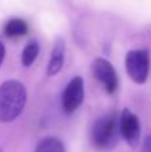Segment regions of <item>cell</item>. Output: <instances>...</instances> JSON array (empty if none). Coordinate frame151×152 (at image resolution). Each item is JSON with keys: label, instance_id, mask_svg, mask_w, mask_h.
I'll return each mask as SVG.
<instances>
[{"label": "cell", "instance_id": "obj_12", "mask_svg": "<svg viewBox=\"0 0 151 152\" xmlns=\"http://www.w3.org/2000/svg\"><path fill=\"white\" fill-rule=\"evenodd\" d=\"M4 58H5V47L1 42H0V67L3 66V61H4Z\"/></svg>", "mask_w": 151, "mask_h": 152}, {"label": "cell", "instance_id": "obj_7", "mask_svg": "<svg viewBox=\"0 0 151 152\" xmlns=\"http://www.w3.org/2000/svg\"><path fill=\"white\" fill-rule=\"evenodd\" d=\"M64 52H66V43L63 39H58L52 48V53H51V59L48 63L47 74L50 76L56 75L63 67L64 61Z\"/></svg>", "mask_w": 151, "mask_h": 152}, {"label": "cell", "instance_id": "obj_11", "mask_svg": "<svg viewBox=\"0 0 151 152\" xmlns=\"http://www.w3.org/2000/svg\"><path fill=\"white\" fill-rule=\"evenodd\" d=\"M142 152H151V136H147L142 145Z\"/></svg>", "mask_w": 151, "mask_h": 152}, {"label": "cell", "instance_id": "obj_4", "mask_svg": "<svg viewBox=\"0 0 151 152\" xmlns=\"http://www.w3.org/2000/svg\"><path fill=\"white\" fill-rule=\"evenodd\" d=\"M84 99V83L80 76L74 77L63 91L62 96V105L64 112L72 113L80 107Z\"/></svg>", "mask_w": 151, "mask_h": 152}, {"label": "cell", "instance_id": "obj_3", "mask_svg": "<svg viewBox=\"0 0 151 152\" xmlns=\"http://www.w3.org/2000/svg\"><path fill=\"white\" fill-rule=\"evenodd\" d=\"M150 58L146 50L130 51L126 55V71L133 81L143 84L149 76Z\"/></svg>", "mask_w": 151, "mask_h": 152}, {"label": "cell", "instance_id": "obj_8", "mask_svg": "<svg viewBox=\"0 0 151 152\" xmlns=\"http://www.w3.org/2000/svg\"><path fill=\"white\" fill-rule=\"evenodd\" d=\"M27 31H28V26L21 19H11L4 26V34L8 37L23 36L27 34Z\"/></svg>", "mask_w": 151, "mask_h": 152}, {"label": "cell", "instance_id": "obj_2", "mask_svg": "<svg viewBox=\"0 0 151 152\" xmlns=\"http://www.w3.org/2000/svg\"><path fill=\"white\" fill-rule=\"evenodd\" d=\"M119 121L115 115L102 116L99 120L95 121L92 128V143L98 150L107 151L112 148L117 143Z\"/></svg>", "mask_w": 151, "mask_h": 152}, {"label": "cell", "instance_id": "obj_9", "mask_svg": "<svg viewBox=\"0 0 151 152\" xmlns=\"http://www.w3.org/2000/svg\"><path fill=\"white\" fill-rule=\"evenodd\" d=\"M35 152H64V147L56 137H45L37 144Z\"/></svg>", "mask_w": 151, "mask_h": 152}, {"label": "cell", "instance_id": "obj_5", "mask_svg": "<svg viewBox=\"0 0 151 152\" xmlns=\"http://www.w3.org/2000/svg\"><path fill=\"white\" fill-rule=\"evenodd\" d=\"M92 74L103 84L108 94H114L118 88V76L114 67L106 59H96L92 63Z\"/></svg>", "mask_w": 151, "mask_h": 152}, {"label": "cell", "instance_id": "obj_1", "mask_svg": "<svg viewBox=\"0 0 151 152\" xmlns=\"http://www.w3.org/2000/svg\"><path fill=\"white\" fill-rule=\"evenodd\" d=\"M27 91L18 80H7L0 86V121L8 123L24 110Z\"/></svg>", "mask_w": 151, "mask_h": 152}, {"label": "cell", "instance_id": "obj_6", "mask_svg": "<svg viewBox=\"0 0 151 152\" xmlns=\"http://www.w3.org/2000/svg\"><path fill=\"white\" fill-rule=\"evenodd\" d=\"M119 129L123 139L130 145H136L141 137V124L131 111L123 110L119 118Z\"/></svg>", "mask_w": 151, "mask_h": 152}, {"label": "cell", "instance_id": "obj_10", "mask_svg": "<svg viewBox=\"0 0 151 152\" xmlns=\"http://www.w3.org/2000/svg\"><path fill=\"white\" fill-rule=\"evenodd\" d=\"M37 55H39V44L36 42H29L21 52V63L26 67L32 66V63L36 60Z\"/></svg>", "mask_w": 151, "mask_h": 152}]
</instances>
